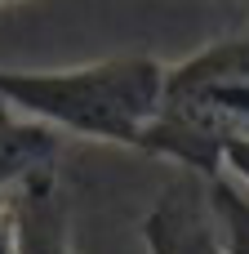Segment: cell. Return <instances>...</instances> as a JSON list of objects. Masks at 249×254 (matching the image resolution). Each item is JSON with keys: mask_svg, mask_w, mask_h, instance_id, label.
Returning a JSON list of instances; mask_svg holds the SVG:
<instances>
[{"mask_svg": "<svg viewBox=\"0 0 249 254\" xmlns=\"http://www.w3.org/2000/svg\"><path fill=\"white\" fill-rule=\"evenodd\" d=\"M165 71L151 54H116L80 67H0V98L58 134L143 152L165 103Z\"/></svg>", "mask_w": 249, "mask_h": 254, "instance_id": "1", "label": "cell"}, {"mask_svg": "<svg viewBox=\"0 0 249 254\" xmlns=\"http://www.w3.org/2000/svg\"><path fill=\"white\" fill-rule=\"evenodd\" d=\"M232 138H249V27L209 40L165 71V103L143 138V156L218 179Z\"/></svg>", "mask_w": 249, "mask_h": 254, "instance_id": "2", "label": "cell"}, {"mask_svg": "<svg viewBox=\"0 0 249 254\" xmlns=\"http://www.w3.org/2000/svg\"><path fill=\"white\" fill-rule=\"evenodd\" d=\"M138 237L147 254H227L214 196H209V179L183 170L174 183H165L160 196L147 205Z\"/></svg>", "mask_w": 249, "mask_h": 254, "instance_id": "3", "label": "cell"}, {"mask_svg": "<svg viewBox=\"0 0 249 254\" xmlns=\"http://www.w3.org/2000/svg\"><path fill=\"white\" fill-rule=\"evenodd\" d=\"M13 214V254H76L71 250V205L53 170L22 179L9 192Z\"/></svg>", "mask_w": 249, "mask_h": 254, "instance_id": "4", "label": "cell"}, {"mask_svg": "<svg viewBox=\"0 0 249 254\" xmlns=\"http://www.w3.org/2000/svg\"><path fill=\"white\" fill-rule=\"evenodd\" d=\"M58 147L62 134L31 121L27 112H18L13 103L0 98V196H9L22 179L53 170L58 165Z\"/></svg>", "mask_w": 249, "mask_h": 254, "instance_id": "5", "label": "cell"}, {"mask_svg": "<svg viewBox=\"0 0 249 254\" xmlns=\"http://www.w3.org/2000/svg\"><path fill=\"white\" fill-rule=\"evenodd\" d=\"M209 196H214V214H218L227 254H249V192H241L227 174H218L209 179Z\"/></svg>", "mask_w": 249, "mask_h": 254, "instance_id": "6", "label": "cell"}, {"mask_svg": "<svg viewBox=\"0 0 249 254\" xmlns=\"http://www.w3.org/2000/svg\"><path fill=\"white\" fill-rule=\"evenodd\" d=\"M223 174H227L241 192H249V138H232V143L223 147Z\"/></svg>", "mask_w": 249, "mask_h": 254, "instance_id": "7", "label": "cell"}, {"mask_svg": "<svg viewBox=\"0 0 249 254\" xmlns=\"http://www.w3.org/2000/svg\"><path fill=\"white\" fill-rule=\"evenodd\" d=\"M0 254H13V214H9V196H0Z\"/></svg>", "mask_w": 249, "mask_h": 254, "instance_id": "8", "label": "cell"}, {"mask_svg": "<svg viewBox=\"0 0 249 254\" xmlns=\"http://www.w3.org/2000/svg\"><path fill=\"white\" fill-rule=\"evenodd\" d=\"M0 4H4V0H0Z\"/></svg>", "mask_w": 249, "mask_h": 254, "instance_id": "9", "label": "cell"}, {"mask_svg": "<svg viewBox=\"0 0 249 254\" xmlns=\"http://www.w3.org/2000/svg\"><path fill=\"white\" fill-rule=\"evenodd\" d=\"M245 4H249V0H245Z\"/></svg>", "mask_w": 249, "mask_h": 254, "instance_id": "10", "label": "cell"}]
</instances>
